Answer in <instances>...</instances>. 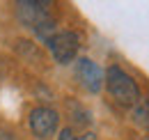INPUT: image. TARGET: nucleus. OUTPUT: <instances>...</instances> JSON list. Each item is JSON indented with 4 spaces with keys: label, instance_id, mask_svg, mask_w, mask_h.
<instances>
[{
    "label": "nucleus",
    "instance_id": "obj_1",
    "mask_svg": "<svg viewBox=\"0 0 149 140\" xmlns=\"http://www.w3.org/2000/svg\"><path fill=\"white\" fill-rule=\"evenodd\" d=\"M106 88H108L110 97L119 106H135L140 101L138 83L119 67H108V71H106Z\"/></svg>",
    "mask_w": 149,
    "mask_h": 140
},
{
    "label": "nucleus",
    "instance_id": "obj_2",
    "mask_svg": "<svg viewBox=\"0 0 149 140\" xmlns=\"http://www.w3.org/2000/svg\"><path fill=\"white\" fill-rule=\"evenodd\" d=\"M46 44H48L51 55L55 57V62L67 64V62H71V60L76 57L78 46H80V39H78V35H76V32L64 30V32H55V35L51 37Z\"/></svg>",
    "mask_w": 149,
    "mask_h": 140
},
{
    "label": "nucleus",
    "instance_id": "obj_3",
    "mask_svg": "<svg viewBox=\"0 0 149 140\" xmlns=\"http://www.w3.org/2000/svg\"><path fill=\"white\" fill-rule=\"evenodd\" d=\"M76 78L80 80V85L87 90V92H101V88L106 85V71L101 69L94 60L90 57H80L76 62Z\"/></svg>",
    "mask_w": 149,
    "mask_h": 140
},
{
    "label": "nucleus",
    "instance_id": "obj_4",
    "mask_svg": "<svg viewBox=\"0 0 149 140\" xmlns=\"http://www.w3.org/2000/svg\"><path fill=\"white\" fill-rule=\"evenodd\" d=\"M57 124H60V115L53 108L39 106L30 113V129L37 138H51L57 131Z\"/></svg>",
    "mask_w": 149,
    "mask_h": 140
},
{
    "label": "nucleus",
    "instance_id": "obj_5",
    "mask_svg": "<svg viewBox=\"0 0 149 140\" xmlns=\"http://www.w3.org/2000/svg\"><path fill=\"white\" fill-rule=\"evenodd\" d=\"M46 18H48V5L46 2H19V21L23 25H30L35 30Z\"/></svg>",
    "mask_w": 149,
    "mask_h": 140
},
{
    "label": "nucleus",
    "instance_id": "obj_6",
    "mask_svg": "<svg viewBox=\"0 0 149 140\" xmlns=\"http://www.w3.org/2000/svg\"><path fill=\"white\" fill-rule=\"evenodd\" d=\"M133 122L140 129L149 131V99H140L133 106Z\"/></svg>",
    "mask_w": 149,
    "mask_h": 140
},
{
    "label": "nucleus",
    "instance_id": "obj_7",
    "mask_svg": "<svg viewBox=\"0 0 149 140\" xmlns=\"http://www.w3.org/2000/svg\"><path fill=\"white\" fill-rule=\"evenodd\" d=\"M35 32H37V37H39V39L48 41L51 37L55 35V21H53V18H46V21H41L37 28H35Z\"/></svg>",
    "mask_w": 149,
    "mask_h": 140
},
{
    "label": "nucleus",
    "instance_id": "obj_8",
    "mask_svg": "<svg viewBox=\"0 0 149 140\" xmlns=\"http://www.w3.org/2000/svg\"><path fill=\"white\" fill-rule=\"evenodd\" d=\"M57 140H80V138L76 136L71 129H62V131H60V136H57Z\"/></svg>",
    "mask_w": 149,
    "mask_h": 140
}]
</instances>
